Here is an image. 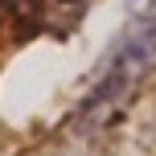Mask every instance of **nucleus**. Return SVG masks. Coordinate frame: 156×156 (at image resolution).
<instances>
[{
  "label": "nucleus",
  "instance_id": "nucleus-1",
  "mask_svg": "<svg viewBox=\"0 0 156 156\" xmlns=\"http://www.w3.org/2000/svg\"><path fill=\"white\" fill-rule=\"evenodd\" d=\"M132 16H136V21H152V25H156V0H132Z\"/></svg>",
  "mask_w": 156,
  "mask_h": 156
}]
</instances>
